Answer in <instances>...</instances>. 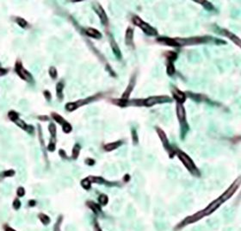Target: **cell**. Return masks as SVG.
I'll list each match as a JSON object with an SVG mask.
<instances>
[{"mask_svg":"<svg viewBox=\"0 0 241 231\" xmlns=\"http://www.w3.org/2000/svg\"><path fill=\"white\" fill-rule=\"evenodd\" d=\"M7 73H8V70H7V69L0 68V77H1V76H4V75H5V74H6Z\"/></svg>","mask_w":241,"mask_h":231,"instance_id":"cell-41","label":"cell"},{"mask_svg":"<svg viewBox=\"0 0 241 231\" xmlns=\"http://www.w3.org/2000/svg\"><path fill=\"white\" fill-rule=\"evenodd\" d=\"M60 154H61L62 155V157H64V158H66V153H65V151L64 150H60Z\"/></svg>","mask_w":241,"mask_h":231,"instance_id":"cell-44","label":"cell"},{"mask_svg":"<svg viewBox=\"0 0 241 231\" xmlns=\"http://www.w3.org/2000/svg\"><path fill=\"white\" fill-rule=\"evenodd\" d=\"M132 134H133V139L134 143H137V142H138V135H137L136 130H135V129H133V130H132Z\"/></svg>","mask_w":241,"mask_h":231,"instance_id":"cell-39","label":"cell"},{"mask_svg":"<svg viewBox=\"0 0 241 231\" xmlns=\"http://www.w3.org/2000/svg\"><path fill=\"white\" fill-rule=\"evenodd\" d=\"M39 217H40V221H41L44 224H47L48 222H50L49 217H48L47 216H46V215H44V214H40V215L39 216Z\"/></svg>","mask_w":241,"mask_h":231,"instance_id":"cell-32","label":"cell"},{"mask_svg":"<svg viewBox=\"0 0 241 231\" xmlns=\"http://www.w3.org/2000/svg\"><path fill=\"white\" fill-rule=\"evenodd\" d=\"M171 98L169 96H153L149 97L147 99H144V105L146 107H151L155 105H160L164 103L171 102Z\"/></svg>","mask_w":241,"mask_h":231,"instance_id":"cell-4","label":"cell"},{"mask_svg":"<svg viewBox=\"0 0 241 231\" xmlns=\"http://www.w3.org/2000/svg\"><path fill=\"white\" fill-rule=\"evenodd\" d=\"M172 96L173 98L177 101V103L179 104H183L185 99H186V95L185 92L180 91L179 89H177V87H173L172 89Z\"/></svg>","mask_w":241,"mask_h":231,"instance_id":"cell-12","label":"cell"},{"mask_svg":"<svg viewBox=\"0 0 241 231\" xmlns=\"http://www.w3.org/2000/svg\"><path fill=\"white\" fill-rule=\"evenodd\" d=\"M177 116L178 118V121L181 124V134H182V138L185 136L189 130V126L187 123L186 120V112L183 105L182 104L177 103Z\"/></svg>","mask_w":241,"mask_h":231,"instance_id":"cell-3","label":"cell"},{"mask_svg":"<svg viewBox=\"0 0 241 231\" xmlns=\"http://www.w3.org/2000/svg\"><path fill=\"white\" fill-rule=\"evenodd\" d=\"M47 149L49 150V151H54V150L55 149V144H54V142H51L49 145H48Z\"/></svg>","mask_w":241,"mask_h":231,"instance_id":"cell-40","label":"cell"},{"mask_svg":"<svg viewBox=\"0 0 241 231\" xmlns=\"http://www.w3.org/2000/svg\"><path fill=\"white\" fill-rule=\"evenodd\" d=\"M185 95L188 96L189 99H193V100H195L197 102H202V101H205V102H209L208 99L202 95V94H198V93H193V92H190V91H187L185 92Z\"/></svg>","mask_w":241,"mask_h":231,"instance_id":"cell-15","label":"cell"},{"mask_svg":"<svg viewBox=\"0 0 241 231\" xmlns=\"http://www.w3.org/2000/svg\"><path fill=\"white\" fill-rule=\"evenodd\" d=\"M218 33L222 35H224V36H226V37H227V38H229L231 41H232L234 43L237 44L238 47H240V39L238 36H236L234 34L230 32L229 30L225 29H220V32H218Z\"/></svg>","mask_w":241,"mask_h":231,"instance_id":"cell-11","label":"cell"},{"mask_svg":"<svg viewBox=\"0 0 241 231\" xmlns=\"http://www.w3.org/2000/svg\"><path fill=\"white\" fill-rule=\"evenodd\" d=\"M111 102L116 105H118L120 107H127L128 105V102L129 100L128 99H112Z\"/></svg>","mask_w":241,"mask_h":231,"instance_id":"cell-18","label":"cell"},{"mask_svg":"<svg viewBox=\"0 0 241 231\" xmlns=\"http://www.w3.org/2000/svg\"><path fill=\"white\" fill-rule=\"evenodd\" d=\"M13 207H14V209L18 210V209L21 207V202H20L18 199L14 200V202H13Z\"/></svg>","mask_w":241,"mask_h":231,"instance_id":"cell-36","label":"cell"},{"mask_svg":"<svg viewBox=\"0 0 241 231\" xmlns=\"http://www.w3.org/2000/svg\"><path fill=\"white\" fill-rule=\"evenodd\" d=\"M110 47H111V49L115 55V56L118 59V60H121V49L120 48L118 47V44L116 43V41H115V39L113 38V36L110 35Z\"/></svg>","mask_w":241,"mask_h":231,"instance_id":"cell-13","label":"cell"},{"mask_svg":"<svg viewBox=\"0 0 241 231\" xmlns=\"http://www.w3.org/2000/svg\"><path fill=\"white\" fill-rule=\"evenodd\" d=\"M156 130H157V132H158V134H159V137H160L161 141L163 142L165 147V148H166V149H169L170 144H169V142H168V140H167V138H166L165 133L160 128H156Z\"/></svg>","mask_w":241,"mask_h":231,"instance_id":"cell-17","label":"cell"},{"mask_svg":"<svg viewBox=\"0 0 241 231\" xmlns=\"http://www.w3.org/2000/svg\"><path fill=\"white\" fill-rule=\"evenodd\" d=\"M15 70H16L17 73L18 74V76H19L22 79H23V80H25V81H28V82H32V80H33L32 75L23 68V65H22V62L17 61V62L16 63Z\"/></svg>","mask_w":241,"mask_h":231,"instance_id":"cell-6","label":"cell"},{"mask_svg":"<svg viewBox=\"0 0 241 231\" xmlns=\"http://www.w3.org/2000/svg\"><path fill=\"white\" fill-rule=\"evenodd\" d=\"M165 55L167 61H170V62H174L177 60V54L176 52H172V51L166 52L165 54Z\"/></svg>","mask_w":241,"mask_h":231,"instance_id":"cell-21","label":"cell"},{"mask_svg":"<svg viewBox=\"0 0 241 231\" xmlns=\"http://www.w3.org/2000/svg\"><path fill=\"white\" fill-rule=\"evenodd\" d=\"M43 93H44V97L46 98V99L47 101H51V99H52V95H51V93H50L49 91H45Z\"/></svg>","mask_w":241,"mask_h":231,"instance_id":"cell-34","label":"cell"},{"mask_svg":"<svg viewBox=\"0 0 241 231\" xmlns=\"http://www.w3.org/2000/svg\"><path fill=\"white\" fill-rule=\"evenodd\" d=\"M48 130H49V132H50V134L53 137L55 136V134H56V126H55L54 123L52 122V123L49 124V126H48Z\"/></svg>","mask_w":241,"mask_h":231,"instance_id":"cell-28","label":"cell"},{"mask_svg":"<svg viewBox=\"0 0 241 231\" xmlns=\"http://www.w3.org/2000/svg\"><path fill=\"white\" fill-rule=\"evenodd\" d=\"M6 231H16V230H14V229H13V228H11L7 227V228H6Z\"/></svg>","mask_w":241,"mask_h":231,"instance_id":"cell-46","label":"cell"},{"mask_svg":"<svg viewBox=\"0 0 241 231\" xmlns=\"http://www.w3.org/2000/svg\"><path fill=\"white\" fill-rule=\"evenodd\" d=\"M52 117L54 118V120H55V122H57L58 123H60V124H61V125H63V124L66 122L60 115H59L58 113H55V112H53V113H52Z\"/></svg>","mask_w":241,"mask_h":231,"instance_id":"cell-23","label":"cell"},{"mask_svg":"<svg viewBox=\"0 0 241 231\" xmlns=\"http://www.w3.org/2000/svg\"><path fill=\"white\" fill-rule=\"evenodd\" d=\"M29 205H30V206H34V205H35V202L34 200L29 201Z\"/></svg>","mask_w":241,"mask_h":231,"instance_id":"cell-45","label":"cell"},{"mask_svg":"<svg viewBox=\"0 0 241 231\" xmlns=\"http://www.w3.org/2000/svg\"><path fill=\"white\" fill-rule=\"evenodd\" d=\"M157 42L163 44V45H166V46H170V47H180L179 44L177 43L176 38H170V37H159L157 39Z\"/></svg>","mask_w":241,"mask_h":231,"instance_id":"cell-10","label":"cell"},{"mask_svg":"<svg viewBox=\"0 0 241 231\" xmlns=\"http://www.w3.org/2000/svg\"><path fill=\"white\" fill-rule=\"evenodd\" d=\"M63 89H64V84L62 82H59L56 85L57 98H58L59 100L63 99Z\"/></svg>","mask_w":241,"mask_h":231,"instance_id":"cell-19","label":"cell"},{"mask_svg":"<svg viewBox=\"0 0 241 231\" xmlns=\"http://www.w3.org/2000/svg\"><path fill=\"white\" fill-rule=\"evenodd\" d=\"M8 116H9V118H10L12 122H15L19 118V114H18L17 112L14 111H11L8 113Z\"/></svg>","mask_w":241,"mask_h":231,"instance_id":"cell-25","label":"cell"},{"mask_svg":"<svg viewBox=\"0 0 241 231\" xmlns=\"http://www.w3.org/2000/svg\"><path fill=\"white\" fill-rule=\"evenodd\" d=\"M79 152H80V146L78 144H76L73 148V150H72V158L77 159L78 154H79Z\"/></svg>","mask_w":241,"mask_h":231,"instance_id":"cell-26","label":"cell"},{"mask_svg":"<svg viewBox=\"0 0 241 231\" xmlns=\"http://www.w3.org/2000/svg\"><path fill=\"white\" fill-rule=\"evenodd\" d=\"M24 194H25L24 189H23V187H19V188L17 189V195H18L19 197H23Z\"/></svg>","mask_w":241,"mask_h":231,"instance_id":"cell-38","label":"cell"},{"mask_svg":"<svg viewBox=\"0 0 241 231\" xmlns=\"http://www.w3.org/2000/svg\"><path fill=\"white\" fill-rule=\"evenodd\" d=\"M49 75L50 77L53 79H55L58 76V73H57V69L54 67H51L49 68Z\"/></svg>","mask_w":241,"mask_h":231,"instance_id":"cell-27","label":"cell"},{"mask_svg":"<svg viewBox=\"0 0 241 231\" xmlns=\"http://www.w3.org/2000/svg\"><path fill=\"white\" fill-rule=\"evenodd\" d=\"M106 70H108L109 71V73H110V74L111 75V76H113V77H116V75L115 74L116 73H115V71L111 68V67H110L109 65H107L106 66Z\"/></svg>","mask_w":241,"mask_h":231,"instance_id":"cell-37","label":"cell"},{"mask_svg":"<svg viewBox=\"0 0 241 231\" xmlns=\"http://www.w3.org/2000/svg\"><path fill=\"white\" fill-rule=\"evenodd\" d=\"M175 72H176V69H175L173 62L168 61L167 62V67H166V73H167V74L169 76H172V75L175 74Z\"/></svg>","mask_w":241,"mask_h":231,"instance_id":"cell-22","label":"cell"},{"mask_svg":"<svg viewBox=\"0 0 241 231\" xmlns=\"http://www.w3.org/2000/svg\"><path fill=\"white\" fill-rule=\"evenodd\" d=\"M99 201H100L101 204H107V202H108V198H107L105 195H101L100 198H99Z\"/></svg>","mask_w":241,"mask_h":231,"instance_id":"cell-35","label":"cell"},{"mask_svg":"<svg viewBox=\"0 0 241 231\" xmlns=\"http://www.w3.org/2000/svg\"><path fill=\"white\" fill-rule=\"evenodd\" d=\"M85 33L88 36L95 38V39H101L102 38V34L98 29H93V28H88L85 30Z\"/></svg>","mask_w":241,"mask_h":231,"instance_id":"cell-16","label":"cell"},{"mask_svg":"<svg viewBox=\"0 0 241 231\" xmlns=\"http://www.w3.org/2000/svg\"><path fill=\"white\" fill-rule=\"evenodd\" d=\"M85 162H86L87 165H90V166L94 165V163H95V161H94L93 160H91V159H87V160H85Z\"/></svg>","mask_w":241,"mask_h":231,"instance_id":"cell-43","label":"cell"},{"mask_svg":"<svg viewBox=\"0 0 241 231\" xmlns=\"http://www.w3.org/2000/svg\"><path fill=\"white\" fill-rule=\"evenodd\" d=\"M38 118L40 119V120H41L42 122H46V121H47L48 119V116H38Z\"/></svg>","mask_w":241,"mask_h":231,"instance_id":"cell-42","label":"cell"},{"mask_svg":"<svg viewBox=\"0 0 241 231\" xmlns=\"http://www.w3.org/2000/svg\"><path fill=\"white\" fill-rule=\"evenodd\" d=\"M125 42L127 46L128 47L134 48V43H133V29L131 27H128L126 30L125 34Z\"/></svg>","mask_w":241,"mask_h":231,"instance_id":"cell-14","label":"cell"},{"mask_svg":"<svg viewBox=\"0 0 241 231\" xmlns=\"http://www.w3.org/2000/svg\"><path fill=\"white\" fill-rule=\"evenodd\" d=\"M17 24H18L20 27H22V28H26L27 25H28V23L26 22V20L23 19V18H21V17H18V18L17 19Z\"/></svg>","mask_w":241,"mask_h":231,"instance_id":"cell-29","label":"cell"},{"mask_svg":"<svg viewBox=\"0 0 241 231\" xmlns=\"http://www.w3.org/2000/svg\"><path fill=\"white\" fill-rule=\"evenodd\" d=\"M177 43L180 47L187 45H197V44H202L206 42H209L211 41H214V38L205 35V36H194L189 38H176Z\"/></svg>","mask_w":241,"mask_h":231,"instance_id":"cell-1","label":"cell"},{"mask_svg":"<svg viewBox=\"0 0 241 231\" xmlns=\"http://www.w3.org/2000/svg\"><path fill=\"white\" fill-rule=\"evenodd\" d=\"M99 97V95H96V96H92V97H90V98H87V99H81V100H78L76 102H72V103H68L66 105V111H75L76 109L83 106V105H85L92 101H95L96 99H98Z\"/></svg>","mask_w":241,"mask_h":231,"instance_id":"cell-5","label":"cell"},{"mask_svg":"<svg viewBox=\"0 0 241 231\" xmlns=\"http://www.w3.org/2000/svg\"><path fill=\"white\" fill-rule=\"evenodd\" d=\"M196 2L198 3V4H201V5L204 7V9L207 10L208 11H214V5H213L210 2H208V1H196Z\"/></svg>","mask_w":241,"mask_h":231,"instance_id":"cell-20","label":"cell"},{"mask_svg":"<svg viewBox=\"0 0 241 231\" xmlns=\"http://www.w3.org/2000/svg\"><path fill=\"white\" fill-rule=\"evenodd\" d=\"M95 11H96V13H98L100 20H101V23L104 26H108L109 24V19H108V17H107V14L105 13L104 8L99 5L98 4L96 5V7L95 8Z\"/></svg>","mask_w":241,"mask_h":231,"instance_id":"cell-8","label":"cell"},{"mask_svg":"<svg viewBox=\"0 0 241 231\" xmlns=\"http://www.w3.org/2000/svg\"><path fill=\"white\" fill-rule=\"evenodd\" d=\"M63 131L65 132V133H70L71 131H72V125L69 123V122H66L63 125Z\"/></svg>","mask_w":241,"mask_h":231,"instance_id":"cell-30","label":"cell"},{"mask_svg":"<svg viewBox=\"0 0 241 231\" xmlns=\"http://www.w3.org/2000/svg\"><path fill=\"white\" fill-rule=\"evenodd\" d=\"M82 186L84 188V189H90V181L88 179V178H85V179H84L82 182Z\"/></svg>","mask_w":241,"mask_h":231,"instance_id":"cell-31","label":"cell"},{"mask_svg":"<svg viewBox=\"0 0 241 231\" xmlns=\"http://www.w3.org/2000/svg\"><path fill=\"white\" fill-rule=\"evenodd\" d=\"M178 157L180 158V160L183 161V163L184 164V166L188 168L189 171L192 172H197V167L195 166L194 163H193V161L191 160V159L184 153L183 152H179L178 153Z\"/></svg>","mask_w":241,"mask_h":231,"instance_id":"cell-7","label":"cell"},{"mask_svg":"<svg viewBox=\"0 0 241 231\" xmlns=\"http://www.w3.org/2000/svg\"><path fill=\"white\" fill-rule=\"evenodd\" d=\"M15 174V172L13 170H8V171H5L2 173V175L4 177H11Z\"/></svg>","mask_w":241,"mask_h":231,"instance_id":"cell-33","label":"cell"},{"mask_svg":"<svg viewBox=\"0 0 241 231\" xmlns=\"http://www.w3.org/2000/svg\"><path fill=\"white\" fill-rule=\"evenodd\" d=\"M121 144V142H111V143H109V144H107L105 147H104V148L107 150V151H110V150H114V149H116V148H118L120 145Z\"/></svg>","mask_w":241,"mask_h":231,"instance_id":"cell-24","label":"cell"},{"mask_svg":"<svg viewBox=\"0 0 241 231\" xmlns=\"http://www.w3.org/2000/svg\"><path fill=\"white\" fill-rule=\"evenodd\" d=\"M135 82H136V75L133 74V75L131 77V79H130V80H129V83H128V85H127V86L125 91L123 92L122 97H121L122 99H128L129 95L131 94V92L133 91V88H134Z\"/></svg>","mask_w":241,"mask_h":231,"instance_id":"cell-9","label":"cell"},{"mask_svg":"<svg viewBox=\"0 0 241 231\" xmlns=\"http://www.w3.org/2000/svg\"><path fill=\"white\" fill-rule=\"evenodd\" d=\"M133 23L136 26H138L139 28L141 29V30L149 36H156L158 35V31L155 28H153V26H151L150 24H148L147 23L144 22L139 17H133L132 18Z\"/></svg>","mask_w":241,"mask_h":231,"instance_id":"cell-2","label":"cell"}]
</instances>
